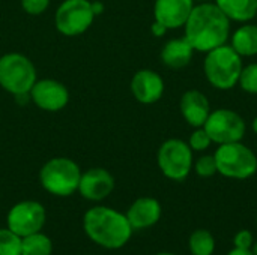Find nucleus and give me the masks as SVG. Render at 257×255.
Here are the masks:
<instances>
[{
    "label": "nucleus",
    "instance_id": "f257e3e1",
    "mask_svg": "<svg viewBox=\"0 0 257 255\" xmlns=\"http://www.w3.org/2000/svg\"><path fill=\"white\" fill-rule=\"evenodd\" d=\"M184 27L185 39L191 44L194 51L205 54L227 44L230 38V20L211 2L194 5Z\"/></svg>",
    "mask_w": 257,
    "mask_h": 255
},
{
    "label": "nucleus",
    "instance_id": "f03ea898",
    "mask_svg": "<svg viewBox=\"0 0 257 255\" xmlns=\"http://www.w3.org/2000/svg\"><path fill=\"white\" fill-rule=\"evenodd\" d=\"M83 230L95 245L108 251L123 248L134 233L126 215L108 206L87 209L83 216Z\"/></svg>",
    "mask_w": 257,
    "mask_h": 255
},
{
    "label": "nucleus",
    "instance_id": "7ed1b4c3",
    "mask_svg": "<svg viewBox=\"0 0 257 255\" xmlns=\"http://www.w3.org/2000/svg\"><path fill=\"white\" fill-rule=\"evenodd\" d=\"M242 68V57L227 44L208 51L203 62V72L208 83L218 90L233 89L238 84Z\"/></svg>",
    "mask_w": 257,
    "mask_h": 255
},
{
    "label": "nucleus",
    "instance_id": "20e7f679",
    "mask_svg": "<svg viewBox=\"0 0 257 255\" xmlns=\"http://www.w3.org/2000/svg\"><path fill=\"white\" fill-rule=\"evenodd\" d=\"M81 168L65 156L48 159L39 171V183L45 192L54 197H69L78 191Z\"/></svg>",
    "mask_w": 257,
    "mask_h": 255
},
{
    "label": "nucleus",
    "instance_id": "39448f33",
    "mask_svg": "<svg viewBox=\"0 0 257 255\" xmlns=\"http://www.w3.org/2000/svg\"><path fill=\"white\" fill-rule=\"evenodd\" d=\"M38 80L36 66L21 53H6L0 57V87L14 96L29 95Z\"/></svg>",
    "mask_w": 257,
    "mask_h": 255
},
{
    "label": "nucleus",
    "instance_id": "423d86ee",
    "mask_svg": "<svg viewBox=\"0 0 257 255\" xmlns=\"http://www.w3.org/2000/svg\"><path fill=\"white\" fill-rule=\"evenodd\" d=\"M214 158L218 174L227 179L247 180L257 173V155L241 141L220 144Z\"/></svg>",
    "mask_w": 257,
    "mask_h": 255
},
{
    "label": "nucleus",
    "instance_id": "0eeeda50",
    "mask_svg": "<svg viewBox=\"0 0 257 255\" xmlns=\"http://www.w3.org/2000/svg\"><path fill=\"white\" fill-rule=\"evenodd\" d=\"M157 164L164 177L173 182H182L190 176L193 170V150L184 140H166L158 149Z\"/></svg>",
    "mask_w": 257,
    "mask_h": 255
},
{
    "label": "nucleus",
    "instance_id": "6e6552de",
    "mask_svg": "<svg viewBox=\"0 0 257 255\" xmlns=\"http://www.w3.org/2000/svg\"><path fill=\"white\" fill-rule=\"evenodd\" d=\"M93 20L95 14L90 0H63L54 14L56 30L65 36L83 35Z\"/></svg>",
    "mask_w": 257,
    "mask_h": 255
},
{
    "label": "nucleus",
    "instance_id": "1a4fd4ad",
    "mask_svg": "<svg viewBox=\"0 0 257 255\" xmlns=\"http://www.w3.org/2000/svg\"><path fill=\"white\" fill-rule=\"evenodd\" d=\"M203 129L209 135L211 141L220 146L241 141L245 135L247 125L236 111L229 108H218L211 111L203 125Z\"/></svg>",
    "mask_w": 257,
    "mask_h": 255
},
{
    "label": "nucleus",
    "instance_id": "9d476101",
    "mask_svg": "<svg viewBox=\"0 0 257 255\" xmlns=\"http://www.w3.org/2000/svg\"><path fill=\"white\" fill-rule=\"evenodd\" d=\"M47 222L45 207L35 200L15 203L6 215V227L20 237L42 231Z\"/></svg>",
    "mask_w": 257,
    "mask_h": 255
},
{
    "label": "nucleus",
    "instance_id": "9b49d317",
    "mask_svg": "<svg viewBox=\"0 0 257 255\" xmlns=\"http://www.w3.org/2000/svg\"><path fill=\"white\" fill-rule=\"evenodd\" d=\"M29 99L41 110L57 113L69 102V90L66 86L53 78L36 80L29 92Z\"/></svg>",
    "mask_w": 257,
    "mask_h": 255
},
{
    "label": "nucleus",
    "instance_id": "f8f14e48",
    "mask_svg": "<svg viewBox=\"0 0 257 255\" xmlns=\"http://www.w3.org/2000/svg\"><path fill=\"white\" fill-rule=\"evenodd\" d=\"M114 185V177L108 170L93 167L81 173L77 192L87 201L99 203L113 192Z\"/></svg>",
    "mask_w": 257,
    "mask_h": 255
},
{
    "label": "nucleus",
    "instance_id": "ddd939ff",
    "mask_svg": "<svg viewBox=\"0 0 257 255\" xmlns=\"http://www.w3.org/2000/svg\"><path fill=\"white\" fill-rule=\"evenodd\" d=\"M130 87L137 102L151 105L163 98L164 80L158 72L152 69H140L133 75Z\"/></svg>",
    "mask_w": 257,
    "mask_h": 255
},
{
    "label": "nucleus",
    "instance_id": "4468645a",
    "mask_svg": "<svg viewBox=\"0 0 257 255\" xmlns=\"http://www.w3.org/2000/svg\"><path fill=\"white\" fill-rule=\"evenodd\" d=\"M133 230H148L157 225L163 216L161 203L154 197H140L131 203L125 212Z\"/></svg>",
    "mask_w": 257,
    "mask_h": 255
},
{
    "label": "nucleus",
    "instance_id": "2eb2a0df",
    "mask_svg": "<svg viewBox=\"0 0 257 255\" xmlns=\"http://www.w3.org/2000/svg\"><path fill=\"white\" fill-rule=\"evenodd\" d=\"M194 0H155L154 18L167 27V30L184 27L191 11Z\"/></svg>",
    "mask_w": 257,
    "mask_h": 255
},
{
    "label": "nucleus",
    "instance_id": "dca6fc26",
    "mask_svg": "<svg viewBox=\"0 0 257 255\" xmlns=\"http://www.w3.org/2000/svg\"><path fill=\"white\" fill-rule=\"evenodd\" d=\"M179 110L184 120L193 128H202L211 114V104L205 93L191 89L187 90L179 102Z\"/></svg>",
    "mask_w": 257,
    "mask_h": 255
},
{
    "label": "nucleus",
    "instance_id": "f3484780",
    "mask_svg": "<svg viewBox=\"0 0 257 255\" xmlns=\"http://www.w3.org/2000/svg\"><path fill=\"white\" fill-rule=\"evenodd\" d=\"M194 56V48L184 38L167 41L161 48V62L170 69H182L190 65Z\"/></svg>",
    "mask_w": 257,
    "mask_h": 255
},
{
    "label": "nucleus",
    "instance_id": "a211bd4d",
    "mask_svg": "<svg viewBox=\"0 0 257 255\" xmlns=\"http://www.w3.org/2000/svg\"><path fill=\"white\" fill-rule=\"evenodd\" d=\"M230 45L241 57L257 56V24L244 23L230 36Z\"/></svg>",
    "mask_w": 257,
    "mask_h": 255
},
{
    "label": "nucleus",
    "instance_id": "6ab92c4d",
    "mask_svg": "<svg viewBox=\"0 0 257 255\" xmlns=\"http://www.w3.org/2000/svg\"><path fill=\"white\" fill-rule=\"evenodd\" d=\"M230 21L250 23L257 15V0H215Z\"/></svg>",
    "mask_w": 257,
    "mask_h": 255
},
{
    "label": "nucleus",
    "instance_id": "aec40b11",
    "mask_svg": "<svg viewBox=\"0 0 257 255\" xmlns=\"http://www.w3.org/2000/svg\"><path fill=\"white\" fill-rule=\"evenodd\" d=\"M53 240L42 231L21 237V255H51Z\"/></svg>",
    "mask_w": 257,
    "mask_h": 255
},
{
    "label": "nucleus",
    "instance_id": "412c9836",
    "mask_svg": "<svg viewBox=\"0 0 257 255\" xmlns=\"http://www.w3.org/2000/svg\"><path fill=\"white\" fill-rule=\"evenodd\" d=\"M191 255H212L215 252V239L209 230L197 228L188 237Z\"/></svg>",
    "mask_w": 257,
    "mask_h": 255
},
{
    "label": "nucleus",
    "instance_id": "4be33fe9",
    "mask_svg": "<svg viewBox=\"0 0 257 255\" xmlns=\"http://www.w3.org/2000/svg\"><path fill=\"white\" fill-rule=\"evenodd\" d=\"M0 255H21V237L8 227L0 228Z\"/></svg>",
    "mask_w": 257,
    "mask_h": 255
},
{
    "label": "nucleus",
    "instance_id": "5701e85b",
    "mask_svg": "<svg viewBox=\"0 0 257 255\" xmlns=\"http://www.w3.org/2000/svg\"><path fill=\"white\" fill-rule=\"evenodd\" d=\"M238 84L245 93L257 95V63H250L242 68Z\"/></svg>",
    "mask_w": 257,
    "mask_h": 255
},
{
    "label": "nucleus",
    "instance_id": "b1692460",
    "mask_svg": "<svg viewBox=\"0 0 257 255\" xmlns=\"http://www.w3.org/2000/svg\"><path fill=\"white\" fill-rule=\"evenodd\" d=\"M193 170L196 171V174L199 177H203V179L215 176L218 173V170H217V162H215L214 155H203V156H200L197 161H194Z\"/></svg>",
    "mask_w": 257,
    "mask_h": 255
},
{
    "label": "nucleus",
    "instance_id": "393cba45",
    "mask_svg": "<svg viewBox=\"0 0 257 255\" xmlns=\"http://www.w3.org/2000/svg\"><path fill=\"white\" fill-rule=\"evenodd\" d=\"M212 144L209 135L206 134V131L202 128H194V131L191 132L190 135V140H188V146L191 147L193 152H203L206 149H209V146Z\"/></svg>",
    "mask_w": 257,
    "mask_h": 255
},
{
    "label": "nucleus",
    "instance_id": "a878e982",
    "mask_svg": "<svg viewBox=\"0 0 257 255\" xmlns=\"http://www.w3.org/2000/svg\"><path fill=\"white\" fill-rule=\"evenodd\" d=\"M20 2H21V8L29 15H41L50 6V0H20Z\"/></svg>",
    "mask_w": 257,
    "mask_h": 255
},
{
    "label": "nucleus",
    "instance_id": "bb28decb",
    "mask_svg": "<svg viewBox=\"0 0 257 255\" xmlns=\"http://www.w3.org/2000/svg\"><path fill=\"white\" fill-rule=\"evenodd\" d=\"M254 243V236L250 230H239L233 236V246L239 249H251Z\"/></svg>",
    "mask_w": 257,
    "mask_h": 255
},
{
    "label": "nucleus",
    "instance_id": "cd10ccee",
    "mask_svg": "<svg viewBox=\"0 0 257 255\" xmlns=\"http://www.w3.org/2000/svg\"><path fill=\"white\" fill-rule=\"evenodd\" d=\"M151 32H152V35H154V36L161 38V36H164V35L167 33V27H166V26H163L161 23H158V21H155V20H154V23H152V26H151Z\"/></svg>",
    "mask_w": 257,
    "mask_h": 255
},
{
    "label": "nucleus",
    "instance_id": "c85d7f7f",
    "mask_svg": "<svg viewBox=\"0 0 257 255\" xmlns=\"http://www.w3.org/2000/svg\"><path fill=\"white\" fill-rule=\"evenodd\" d=\"M92 11H93L95 17H98V15H101V14H102V11H104V5H102L101 2H92Z\"/></svg>",
    "mask_w": 257,
    "mask_h": 255
},
{
    "label": "nucleus",
    "instance_id": "c756f323",
    "mask_svg": "<svg viewBox=\"0 0 257 255\" xmlns=\"http://www.w3.org/2000/svg\"><path fill=\"white\" fill-rule=\"evenodd\" d=\"M226 255H253L251 249H239V248H232Z\"/></svg>",
    "mask_w": 257,
    "mask_h": 255
},
{
    "label": "nucleus",
    "instance_id": "7c9ffc66",
    "mask_svg": "<svg viewBox=\"0 0 257 255\" xmlns=\"http://www.w3.org/2000/svg\"><path fill=\"white\" fill-rule=\"evenodd\" d=\"M251 129H253V132L257 135V116L253 119V122H251Z\"/></svg>",
    "mask_w": 257,
    "mask_h": 255
},
{
    "label": "nucleus",
    "instance_id": "2f4dec72",
    "mask_svg": "<svg viewBox=\"0 0 257 255\" xmlns=\"http://www.w3.org/2000/svg\"><path fill=\"white\" fill-rule=\"evenodd\" d=\"M251 254L257 255V240H254L253 246H251Z\"/></svg>",
    "mask_w": 257,
    "mask_h": 255
},
{
    "label": "nucleus",
    "instance_id": "473e14b6",
    "mask_svg": "<svg viewBox=\"0 0 257 255\" xmlns=\"http://www.w3.org/2000/svg\"><path fill=\"white\" fill-rule=\"evenodd\" d=\"M155 255H176V254H172V252H158V254Z\"/></svg>",
    "mask_w": 257,
    "mask_h": 255
},
{
    "label": "nucleus",
    "instance_id": "72a5a7b5",
    "mask_svg": "<svg viewBox=\"0 0 257 255\" xmlns=\"http://www.w3.org/2000/svg\"><path fill=\"white\" fill-rule=\"evenodd\" d=\"M196 2H197V3H206V2H211V0H194V3H196Z\"/></svg>",
    "mask_w": 257,
    "mask_h": 255
},
{
    "label": "nucleus",
    "instance_id": "f704fd0d",
    "mask_svg": "<svg viewBox=\"0 0 257 255\" xmlns=\"http://www.w3.org/2000/svg\"><path fill=\"white\" fill-rule=\"evenodd\" d=\"M256 227H257V218H256Z\"/></svg>",
    "mask_w": 257,
    "mask_h": 255
},
{
    "label": "nucleus",
    "instance_id": "c9c22d12",
    "mask_svg": "<svg viewBox=\"0 0 257 255\" xmlns=\"http://www.w3.org/2000/svg\"><path fill=\"white\" fill-rule=\"evenodd\" d=\"M87 255H93V254H87Z\"/></svg>",
    "mask_w": 257,
    "mask_h": 255
},
{
    "label": "nucleus",
    "instance_id": "e433bc0d",
    "mask_svg": "<svg viewBox=\"0 0 257 255\" xmlns=\"http://www.w3.org/2000/svg\"><path fill=\"white\" fill-rule=\"evenodd\" d=\"M256 155H257V153H256Z\"/></svg>",
    "mask_w": 257,
    "mask_h": 255
}]
</instances>
